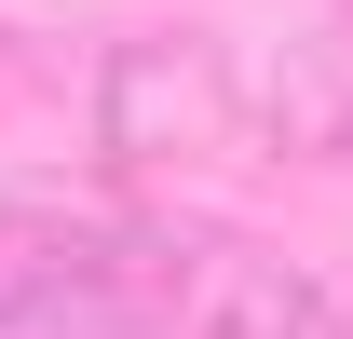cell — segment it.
I'll use <instances>...</instances> for the list:
<instances>
[{
    "instance_id": "3957f363",
    "label": "cell",
    "mask_w": 353,
    "mask_h": 339,
    "mask_svg": "<svg viewBox=\"0 0 353 339\" xmlns=\"http://www.w3.org/2000/svg\"><path fill=\"white\" fill-rule=\"evenodd\" d=\"M245 150L259 163H340L353 150V82L326 54H245Z\"/></svg>"
},
{
    "instance_id": "6da1fadb",
    "label": "cell",
    "mask_w": 353,
    "mask_h": 339,
    "mask_svg": "<svg viewBox=\"0 0 353 339\" xmlns=\"http://www.w3.org/2000/svg\"><path fill=\"white\" fill-rule=\"evenodd\" d=\"M136 285L163 339H353V271L245 245V231H150Z\"/></svg>"
},
{
    "instance_id": "7a4b0ae2",
    "label": "cell",
    "mask_w": 353,
    "mask_h": 339,
    "mask_svg": "<svg viewBox=\"0 0 353 339\" xmlns=\"http://www.w3.org/2000/svg\"><path fill=\"white\" fill-rule=\"evenodd\" d=\"M95 150L123 176L245 150V54L218 28H136V41H109V68H95Z\"/></svg>"
}]
</instances>
